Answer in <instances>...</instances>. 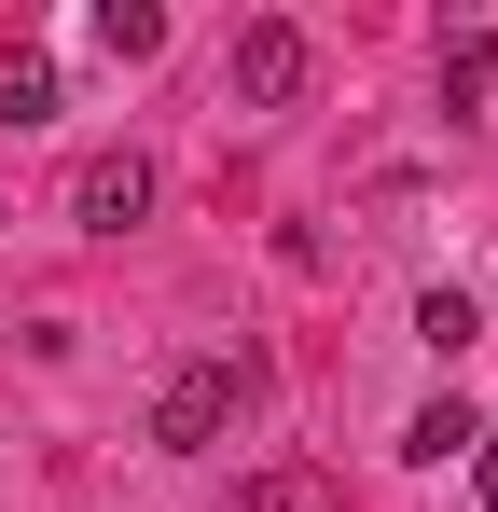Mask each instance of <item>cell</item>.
Listing matches in <instances>:
<instances>
[{
  "label": "cell",
  "instance_id": "7a4b0ae2",
  "mask_svg": "<svg viewBox=\"0 0 498 512\" xmlns=\"http://www.w3.org/2000/svg\"><path fill=\"white\" fill-rule=\"evenodd\" d=\"M222 429H236V360H180V374L153 388V443L166 457H208Z\"/></svg>",
  "mask_w": 498,
  "mask_h": 512
},
{
  "label": "cell",
  "instance_id": "8992f818",
  "mask_svg": "<svg viewBox=\"0 0 498 512\" xmlns=\"http://www.w3.org/2000/svg\"><path fill=\"white\" fill-rule=\"evenodd\" d=\"M415 346L471 360V346H485V305H471V291H429V305H415Z\"/></svg>",
  "mask_w": 498,
  "mask_h": 512
},
{
  "label": "cell",
  "instance_id": "277c9868",
  "mask_svg": "<svg viewBox=\"0 0 498 512\" xmlns=\"http://www.w3.org/2000/svg\"><path fill=\"white\" fill-rule=\"evenodd\" d=\"M443 97H457V111H485V97H498V28H485V14L443 42Z\"/></svg>",
  "mask_w": 498,
  "mask_h": 512
},
{
  "label": "cell",
  "instance_id": "6da1fadb",
  "mask_svg": "<svg viewBox=\"0 0 498 512\" xmlns=\"http://www.w3.org/2000/svg\"><path fill=\"white\" fill-rule=\"evenodd\" d=\"M222 84H236V111H291V97L319 84V42H305L291 14H249L236 56H222Z\"/></svg>",
  "mask_w": 498,
  "mask_h": 512
},
{
  "label": "cell",
  "instance_id": "52a82bcc",
  "mask_svg": "<svg viewBox=\"0 0 498 512\" xmlns=\"http://www.w3.org/2000/svg\"><path fill=\"white\" fill-rule=\"evenodd\" d=\"M471 443H485V416H471V402H429V416L402 429V457H429V471H443V457H471Z\"/></svg>",
  "mask_w": 498,
  "mask_h": 512
},
{
  "label": "cell",
  "instance_id": "ba28073f",
  "mask_svg": "<svg viewBox=\"0 0 498 512\" xmlns=\"http://www.w3.org/2000/svg\"><path fill=\"white\" fill-rule=\"evenodd\" d=\"M97 42H111V56H166V14L153 0H97Z\"/></svg>",
  "mask_w": 498,
  "mask_h": 512
},
{
  "label": "cell",
  "instance_id": "3957f363",
  "mask_svg": "<svg viewBox=\"0 0 498 512\" xmlns=\"http://www.w3.org/2000/svg\"><path fill=\"white\" fill-rule=\"evenodd\" d=\"M70 222H83V236L153 222V167H139V153H83V167H70Z\"/></svg>",
  "mask_w": 498,
  "mask_h": 512
},
{
  "label": "cell",
  "instance_id": "5b68a950",
  "mask_svg": "<svg viewBox=\"0 0 498 512\" xmlns=\"http://www.w3.org/2000/svg\"><path fill=\"white\" fill-rule=\"evenodd\" d=\"M42 111H56V56L14 42V56H0V125H42Z\"/></svg>",
  "mask_w": 498,
  "mask_h": 512
},
{
  "label": "cell",
  "instance_id": "30bf717a",
  "mask_svg": "<svg viewBox=\"0 0 498 512\" xmlns=\"http://www.w3.org/2000/svg\"><path fill=\"white\" fill-rule=\"evenodd\" d=\"M471 485H485V512H498V429H485V443H471Z\"/></svg>",
  "mask_w": 498,
  "mask_h": 512
},
{
  "label": "cell",
  "instance_id": "9c48e42d",
  "mask_svg": "<svg viewBox=\"0 0 498 512\" xmlns=\"http://www.w3.org/2000/svg\"><path fill=\"white\" fill-rule=\"evenodd\" d=\"M305 499H319L305 471H249V485H236V499H222V512H305Z\"/></svg>",
  "mask_w": 498,
  "mask_h": 512
}]
</instances>
